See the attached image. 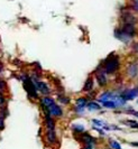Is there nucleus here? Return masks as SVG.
<instances>
[{
  "instance_id": "393cba45",
  "label": "nucleus",
  "mask_w": 138,
  "mask_h": 149,
  "mask_svg": "<svg viewBox=\"0 0 138 149\" xmlns=\"http://www.w3.org/2000/svg\"><path fill=\"white\" fill-rule=\"evenodd\" d=\"M131 145H132V146H138L137 142H131Z\"/></svg>"
},
{
  "instance_id": "9b49d317",
  "label": "nucleus",
  "mask_w": 138,
  "mask_h": 149,
  "mask_svg": "<svg viewBox=\"0 0 138 149\" xmlns=\"http://www.w3.org/2000/svg\"><path fill=\"white\" fill-rule=\"evenodd\" d=\"M81 136L79 137V139L81 140L82 142H84L85 145H94L95 143V139L91 137L89 134H86V132H83V134H80Z\"/></svg>"
},
{
  "instance_id": "b1692460",
  "label": "nucleus",
  "mask_w": 138,
  "mask_h": 149,
  "mask_svg": "<svg viewBox=\"0 0 138 149\" xmlns=\"http://www.w3.org/2000/svg\"><path fill=\"white\" fill-rule=\"evenodd\" d=\"M83 149H93V145H84Z\"/></svg>"
},
{
  "instance_id": "4468645a",
  "label": "nucleus",
  "mask_w": 138,
  "mask_h": 149,
  "mask_svg": "<svg viewBox=\"0 0 138 149\" xmlns=\"http://www.w3.org/2000/svg\"><path fill=\"white\" fill-rule=\"evenodd\" d=\"M72 130L74 134H83L85 131V128L83 125H79V123H75L72 126Z\"/></svg>"
},
{
  "instance_id": "20e7f679",
  "label": "nucleus",
  "mask_w": 138,
  "mask_h": 149,
  "mask_svg": "<svg viewBox=\"0 0 138 149\" xmlns=\"http://www.w3.org/2000/svg\"><path fill=\"white\" fill-rule=\"evenodd\" d=\"M120 30L123 31L126 36H128V37L130 38V39L137 35V29H136L135 25H132V24H125L123 22V26L120 27Z\"/></svg>"
},
{
  "instance_id": "9d476101",
  "label": "nucleus",
  "mask_w": 138,
  "mask_h": 149,
  "mask_svg": "<svg viewBox=\"0 0 138 149\" xmlns=\"http://www.w3.org/2000/svg\"><path fill=\"white\" fill-rule=\"evenodd\" d=\"M127 74L130 79H135L138 76V63L137 62H132L130 65L127 67Z\"/></svg>"
},
{
  "instance_id": "f257e3e1",
  "label": "nucleus",
  "mask_w": 138,
  "mask_h": 149,
  "mask_svg": "<svg viewBox=\"0 0 138 149\" xmlns=\"http://www.w3.org/2000/svg\"><path fill=\"white\" fill-rule=\"evenodd\" d=\"M40 107L45 113H48L53 118H61L63 116V109L56 103L51 97H43L40 99Z\"/></svg>"
},
{
  "instance_id": "f3484780",
  "label": "nucleus",
  "mask_w": 138,
  "mask_h": 149,
  "mask_svg": "<svg viewBox=\"0 0 138 149\" xmlns=\"http://www.w3.org/2000/svg\"><path fill=\"white\" fill-rule=\"evenodd\" d=\"M125 123H126L128 127L132 128V129H137L138 130V123L135 120H127V121H125Z\"/></svg>"
},
{
  "instance_id": "4be33fe9",
  "label": "nucleus",
  "mask_w": 138,
  "mask_h": 149,
  "mask_svg": "<svg viewBox=\"0 0 138 149\" xmlns=\"http://www.w3.org/2000/svg\"><path fill=\"white\" fill-rule=\"evenodd\" d=\"M128 114H132V116H136L138 118V111H135V110H129V111H127Z\"/></svg>"
},
{
  "instance_id": "f03ea898",
  "label": "nucleus",
  "mask_w": 138,
  "mask_h": 149,
  "mask_svg": "<svg viewBox=\"0 0 138 149\" xmlns=\"http://www.w3.org/2000/svg\"><path fill=\"white\" fill-rule=\"evenodd\" d=\"M119 67H120L119 57L116 54H110L107 58L101 63V65L99 66V70L105 72L106 74H114L116 72H118Z\"/></svg>"
},
{
  "instance_id": "f8f14e48",
  "label": "nucleus",
  "mask_w": 138,
  "mask_h": 149,
  "mask_svg": "<svg viewBox=\"0 0 138 149\" xmlns=\"http://www.w3.org/2000/svg\"><path fill=\"white\" fill-rule=\"evenodd\" d=\"M93 79H92V76H90L86 81H85L84 85H83V91L84 92H90V91H92V89H93Z\"/></svg>"
},
{
  "instance_id": "0eeeda50",
  "label": "nucleus",
  "mask_w": 138,
  "mask_h": 149,
  "mask_svg": "<svg viewBox=\"0 0 138 149\" xmlns=\"http://www.w3.org/2000/svg\"><path fill=\"white\" fill-rule=\"evenodd\" d=\"M45 139L48 145L53 146L57 142V136H56V131L55 129H46L45 131Z\"/></svg>"
},
{
  "instance_id": "aec40b11",
  "label": "nucleus",
  "mask_w": 138,
  "mask_h": 149,
  "mask_svg": "<svg viewBox=\"0 0 138 149\" xmlns=\"http://www.w3.org/2000/svg\"><path fill=\"white\" fill-rule=\"evenodd\" d=\"M7 89V84L5 81H2V80H0V92H5Z\"/></svg>"
},
{
  "instance_id": "a878e982",
  "label": "nucleus",
  "mask_w": 138,
  "mask_h": 149,
  "mask_svg": "<svg viewBox=\"0 0 138 149\" xmlns=\"http://www.w3.org/2000/svg\"><path fill=\"white\" fill-rule=\"evenodd\" d=\"M137 102H138V101H137Z\"/></svg>"
},
{
  "instance_id": "1a4fd4ad",
  "label": "nucleus",
  "mask_w": 138,
  "mask_h": 149,
  "mask_svg": "<svg viewBox=\"0 0 138 149\" xmlns=\"http://www.w3.org/2000/svg\"><path fill=\"white\" fill-rule=\"evenodd\" d=\"M86 104H88V100L85 97L77 99V102H75V111L79 114H83L84 113V109L86 108Z\"/></svg>"
},
{
  "instance_id": "6e6552de",
  "label": "nucleus",
  "mask_w": 138,
  "mask_h": 149,
  "mask_svg": "<svg viewBox=\"0 0 138 149\" xmlns=\"http://www.w3.org/2000/svg\"><path fill=\"white\" fill-rule=\"evenodd\" d=\"M95 80H97V83L99 86H105L108 83L107 74L99 68H97V71H95Z\"/></svg>"
},
{
  "instance_id": "2eb2a0df",
  "label": "nucleus",
  "mask_w": 138,
  "mask_h": 149,
  "mask_svg": "<svg viewBox=\"0 0 138 149\" xmlns=\"http://www.w3.org/2000/svg\"><path fill=\"white\" fill-rule=\"evenodd\" d=\"M57 100H59V102H60L61 104L68 105L70 103V97H66L65 94H59V95H57Z\"/></svg>"
},
{
  "instance_id": "a211bd4d",
  "label": "nucleus",
  "mask_w": 138,
  "mask_h": 149,
  "mask_svg": "<svg viewBox=\"0 0 138 149\" xmlns=\"http://www.w3.org/2000/svg\"><path fill=\"white\" fill-rule=\"evenodd\" d=\"M7 104V99L5 97L3 92H0V108H3Z\"/></svg>"
},
{
  "instance_id": "7ed1b4c3",
  "label": "nucleus",
  "mask_w": 138,
  "mask_h": 149,
  "mask_svg": "<svg viewBox=\"0 0 138 149\" xmlns=\"http://www.w3.org/2000/svg\"><path fill=\"white\" fill-rule=\"evenodd\" d=\"M22 81H23L24 84V89L26 90L28 97H31V99H38V92L36 90L35 83L31 79V76L27 74H24L22 76Z\"/></svg>"
},
{
  "instance_id": "ddd939ff",
  "label": "nucleus",
  "mask_w": 138,
  "mask_h": 149,
  "mask_svg": "<svg viewBox=\"0 0 138 149\" xmlns=\"http://www.w3.org/2000/svg\"><path fill=\"white\" fill-rule=\"evenodd\" d=\"M86 109H89L90 111H98L101 109V105L98 104V102H94V101H89L88 104H86Z\"/></svg>"
},
{
  "instance_id": "412c9836",
  "label": "nucleus",
  "mask_w": 138,
  "mask_h": 149,
  "mask_svg": "<svg viewBox=\"0 0 138 149\" xmlns=\"http://www.w3.org/2000/svg\"><path fill=\"white\" fill-rule=\"evenodd\" d=\"M5 128V119L0 117V130H2Z\"/></svg>"
},
{
  "instance_id": "423d86ee",
  "label": "nucleus",
  "mask_w": 138,
  "mask_h": 149,
  "mask_svg": "<svg viewBox=\"0 0 138 149\" xmlns=\"http://www.w3.org/2000/svg\"><path fill=\"white\" fill-rule=\"evenodd\" d=\"M121 97L125 101H131L134 99H136L138 95V88H130V89H126L121 92Z\"/></svg>"
},
{
  "instance_id": "6ab92c4d",
  "label": "nucleus",
  "mask_w": 138,
  "mask_h": 149,
  "mask_svg": "<svg viewBox=\"0 0 138 149\" xmlns=\"http://www.w3.org/2000/svg\"><path fill=\"white\" fill-rule=\"evenodd\" d=\"M92 122L94 123V125H97V126H99V127H102V128H107L106 127V125L102 122V121H100V120H98V119H93L92 120ZM108 129V128H107Z\"/></svg>"
},
{
  "instance_id": "dca6fc26",
  "label": "nucleus",
  "mask_w": 138,
  "mask_h": 149,
  "mask_svg": "<svg viewBox=\"0 0 138 149\" xmlns=\"http://www.w3.org/2000/svg\"><path fill=\"white\" fill-rule=\"evenodd\" d=\"M109 145H110V148L111 149H123L121 146H120V143L117 141V140H115V139H111L109 141Z\"/></svg>"
},
{
  "instance_id": "5701e85b",
  "label": "nucleus",
  "mask_w": 138,
  "mask_h": 149,
  "mask_svg": "<svg viewBox=\"0 0 138 149\" xmlns=\"http://www.w3.org/2000/svg\"><path fill=\"white\" fill-rule=\"evenodd\" d=\"M132 8H134L136 11H138V0H136V1L132 3Z\"/></svg>"
},
{
  "instance_id": "39448f33",
  "label": "nucleus",
  "mask_w": 138,
  "mask_h": 149,
  "mask_svg": "<svg viewBox=\"0 0 138 149\" xmlns=\"http://www.w3.org/2000/svg\"><path fill=\"white\" fill-rule=\"evenodd\" d=\"M35 83V86H36V90H37V92H39L40 94H43V95H49L51 94V92H52V90L49 88V85L47 84V83L43 82V81H40V80H37V81H34Z\"/></svg>"
}]
</instances>
